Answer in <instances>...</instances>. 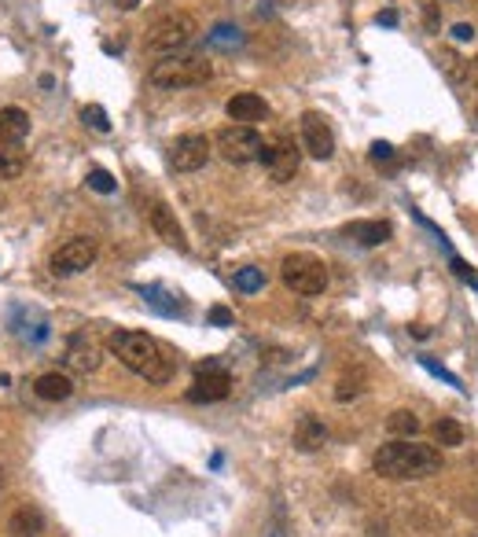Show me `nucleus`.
Wrapping results in <instances>:
<instances>
[{"label":"nucleus","instance_id":"1","mask_svg":"<svg viewBox=\"0 0 478 537\" xmlns=\"http://www.w3.org/2000/svg\"><path fill=\"white\" fill-rule=\"evenodd\" d=\"M375 475L405 482V479H431L442 471V453L435 446H419L412 438H397V442H387L375 449L372 456Z\"/></svg>","mask_w":478,"mask_h":537},{"label":"nucleus","instance_id":"2","mask_svg":"<svg viewBox=\"0 0 478 537\" xmlns=\"http://www.w3.org/2000/svg\"><path fill=\"white\" fill-rule=\"evenodd\" d=\"M111 354L129 369L133 376L147 379V383H169L173 379V361L166 357V350L144 331H114L111 335Z\"/></svg>","mask_w":478,"mask_h":537},{"label":"nucleus","instance_id":"3","mask_svg":"<svg viewBox=\"0 0 478 537\" xmlns=\"http://www.w3.org/2000/svg\"><path fill=\"white\" fill-rule=\"evenodd\" d=\"M195 34H199V22H195V15H188V12H169V15H162V19H155L147 27V34H144V52H151V56H177L181 48H188L192 41H195Z\"/></svg>","mask_w":478,"mask_h":537},{"label":"nucleus","instance_id":"4","mask_svg":"<svg viewBox=\"0 0 478 537\" xmlns=\"http://www.w3.org/2000/svg\"><path fill=\"white\" fill-rule=\"evenodd\" d=\"M210 78H214L210 59H199V56H166L162 63H155L147 70V82L155 89H166V92L207 85Z\"/></svg>","mask_w":478,"mask_h":537},{"label":"nucleus","instance_id":"5","mask_svg":"<svg viewBox=\"0 0 478 537\" xmlns=\"http://www.w3.org/2000/svg\"><path fill=\"white\" fill-rule=\"evenodd\" d=\"M280 276L284 284L294 291V295H324L328 291V265L313 254H287L284 265H280Z\"/></svg>","mask_w":478,"mask_h":537},{"label":"nucleus","instance_id":"6","mask_svg":"<svg viewBox=\"0 0 478 537\" xmlns=\"http://www.w3.org/2000/svg\"><path fill=\"white\" fill-rule=\"evenodd\" d=\"M217 152L224 162L232 166H247V162H262L265 155V140L255 126H229L217 133Z\"/></svg>","mask_w":478,"mask_h":537},{"label":"nucleus","instance_id":"7","mask_svg":"<svg viewBox=\"0 0 478 537\" xmlns=\"http://www.w3.org/2000/svg\"><path fill=\"white\" fill-rule=\"evenodd\" d=\"M229 390H232V376L224 372L217 361H207V364H199L195 383H192V390H188V401H195V405H210V401L229 398Z\"/></svg>","mask_w":478,"mask_h":537},{"label":"nucleus","instance_id":"8","mask_svg":"<svg viewBox=\"0 0 478 537\" xmlns=\"http://www.w3.org/2000/svg\"><path fill=\"white\" fill-rule=\"evenodd\" d=\"M96 239L92 236H74L70 243H63V247L52 254V273L56 276H78L85 273V268L96 261Z\"/></svg>","mask_w":478,"mask_h":537},{"label":"nucleus","instance_id":"9","mask_svg":"<svg viewBox=\"0 0 478 537\" xmlns=\"http://www.w3.org/2000/svg\"><path fill=\"white\" fill-rule=\"evenodd\" d=\"M210 159V140L203 133H184L169 144V166L177 169V174H195V169H203Z\"/></svg>","mask_w":478,"mask_h":537},{"label":"nucleus","instance_id":"10","mask_svg":"<svg viewBox=\"0 0 478 537\" xmlns=\"http://www.w3.org/2000/svg\"><path fill=\"white\" fill-rule=\"evenodd\" d=\"M269 177L276 184H287L294 174H298V162H302V152L291 136H276L272 144H265V155H262Z\"/></svg>","mask_w":478,"mask_h":537},{"label":"nucleus","instance_id":"11","mask_svg":"<svg viewBox=\"0 0 478 537\" xmlns=\"http://www.w3.org/2000/svg\"><path fill=\"white\" fill-rule=\"evenodd\" d=\"M298 129H302V148H306L313 159L328 162L335 155V133H332L328 121H324V114L306 111V114H302V121H298Z\"/></svg>","mask_w":478,"mask_h":537},{"label":"nucleus","instance_id":"12","mask_svg":"<svg viewBox=\"0 0 478 537\" xmlns=\"http://www.w3.org/2000/svg\"><path fill=\"white\" fill-rule=\"evenodd\" d=\"M147 222H151V229H155V236H159L162 243L177 247L181 254L188 251V236H184V229H181V222H177V214H173L162 199H151V203H147Z\"/></svg>","mask_w":478,"mask_h":537},{"label":"nucleus","instance_id":"13","mask_svg":"<svg viewBox=\"0 0 478 537\" xmlns=\"http://www.w3.org/2000/svg\"><path fill=\"white\" fill-rule=\"evenodd\" d=\"M99 361H104V354H99L96 335H89V331H74L70 343H67V369L89 376V372L99 369Z\"/></svg>","mask_w":478,"mask_h":537},{"label":"nucleus","instance_id":"14","mask_svg":"<svg viewBox=\"0 0 478 537\" xmlns=\"http://www.w3.org/2000/svg\"><path fill=\"white\" fill-rule=\"evenodd\" d=\"M224 111H229V118L236 121V126H255V121H262L269 114V104L258 92H236L232 100L224 104Z\"/></svg>","mask_w":478,"mask_h":537},{"label":"nucleus","instance_id":"15","mask_svg":"<svg viewBox=\"0 0 478 537\" xmlns=\"http://www.w3.org/2000/svg\"><path fill=\"white\" fill-rule=\"evenodd\" d=\"M30 136V114L22 107H0V144H22Z\"/></svg>","mask_w":478,"mask_h":537},{"label":"nucleus","instance_id":"16","mask_svg":"<svg viewBox=\"0 0 478 537\" xmlns=\"http://www.w3.org/2000/svg\"><path fill=\"white\" fill-rule=\"evenodd\" d=\"M390 232L394 229L387 222H349V225H342V236L361 243V247H380V243L390 239Z\"/></svg>","mask_w":478,"mask_h":537},{"label":"nucleus","instance_id":"17","mask_svg":"<svg viewBox=\"0 0 478 537\" xmlns=\"http://www.w3.org/2000/svg\"><path fill=\"white\" fill-rule=\"evenodd\" d=\"M324 442H328V427H324L317 416H302L298 427H294V446H298L302 453H313V449H320Z\"/></svg>","mask_w":478,"mask_h":537},{"label":"nucleus","instance_id":"18","mask_svg":"<svg viewBox=\"0 0 478 537\" xmlns=\"http://www.w3.org/2000/svg\"><path fill=\"white\" fill-rule=\"evenodd\" d=\"M34 390H37V398H44V401H67L74 394V383H70L67 372H44L34 383Z\"/></svg>","mask_w":478,"mask_h":537},{"label":"nucleus","instance_id":"19","mask_svg":"<svg viewBox=\"0 0 478 537\" xmlns=\"http://www.w3.org/2000/svg\"><path fill=\"white\" fill-rule=\"evenodd\" d=\"M22 169H27L22 144H0V177H19Z\"/></svg>","mask_w":478,"mask_h":537},{"label":"nucleus","instance_id":"20","mask_svg":"<svg viewBox=\"0 0 478 537\" xmlns=\"http://www.w3.org/2000/svg\"><path fill=\"white\" fill-rule=\"evenodd\" d=\"M387 431H390L394 438H416V434H419V420H416V412H409V409L390 412Z\"/></svg>","mask_w":478,"mask_h":537},{"label":"nucleus","instance_id":"21","mask_svg":"<svg viewBox=\"0 0 478 537\" xmlns=\"http://www.w3.org/2000/svg\"><path fill=\"white\" fill-rule=\"evenodd\" d=\"M431 434H435V442H438V446H445V449L464 446V427H460L457 420H449V416H445V420H438Z\"/></svg>","mask_w":478,"mask_h":537},{"label":"nucleus","instance_id":"22","mask_svg":"<svg viewBox=\"0 0 478 537\" xmlns=\"http://www.w3.org/2000/svg\"><path fill=\"white\" fill-rule=\"evenodd\" d=\"M265 287V273L255 265H247V268H236V291H243V295H255V291Z\"/></svg>","mask_w":478,"mask_h":537},{"label":"nucleus","instance_id":"23","mask_svg":"<svg viewBox=\"0 0 478 537\" xmlns=\"http://www.w3.org/2000/svg\"><path fill=\"white\" fill-rule=\"evenodd\" d=\"M12 530L15 533H37L41 530V516L34 508H19V516L12 519Z\"/></svg>","mask_w":478,"mask_h":537},{"label":"nucleus","instance_id":"24","mask_svg":"<svg viewBox=\"0 0 478 537\" xmlns=\"http://www.w3.org/2000/svg\"><path fill=\"white\" fill-rule=\"evenodd\" d=\"M82 118L89 121V126L96 129V133H111V121H107V111L99 107V104H89L85 111H82Z\"/></svg>","mask_w":478,"mask_h":537},{"label":"nucleus","instance_id":"25","mask_svg":"<svg viewBox=\"0 0 478 537\" xmlns=\"http://www.w3.org/2000/svg\"><path fill=\"white\" fill-rule=\"evenodd\" d=\"M89 188H92V191H99V195H111L118 184H114V177L107 174V169H99V166H96V169H89Z\"/></svg>","mask_w":478,"mask_h":537},{"label":"nucleus","instance_id":"26","mask_svg":"<svg viewBox=\"0 0 478 537\" xmlns=\"http://www.w3.org/2000/svg\"><path fill=\"white\" fill-rule=\"evenodd\" d=\"M210 44H217V48H232V44H239V30H232V27H217V30L210 34Z\"/></svg>","mask_w":478,"mask_h":537},{"label":"nucleus","instance_id":"27","mask_svg":"<svg viewBox=\"0 0 478 537\" xmlns=\"http://www.w3.org/2000/svg\"><path fill=\"white\" fill-rule=\"evenodd\" d=\"M390 159H394L390 144H387V140H375V144H372V162H390Z\"/></svg>","mask_w":478,"mask_h":537},{"label":"nucleus","instance_id":"28","mask_svg":"<svg viewBox=\"0 0 478 537\" xmlns=\"http://www.w3.org/2000/svg\"><path fill=\"white\" fill-rule=\"evenodd\" d=\"M210 324H217V328H229V324H232V313L224 309V306H214V309H210Z\"/></svg>","mask_w":478,"mask_h":537},{"label":"nucleus","instance_id":"29","mask_svg":"<svg viewBox=\"0 0 478 537\" xmlns=\"http://www.w3.org/2000/svg\"><path fill=\"white\" fill-rule=\"evenodd\" d=\"M452 268H457V276H460V280H471V284H474V268H471L467 261H460V258H452Z\"/></svg>","mask_w":478,"mask_h":537},{"label":"nucleus","instance_id":"30","mask_svg":"<svg viewBox=\"0 0 478 537\" xmlns=\"http://www.w3.org/2000/svg\"><path fill=\"white\" fill-rule=\"evenodd\" d=\"M452 37H457V41H474V27H467V22H457V27H452Z\"/></svg>","mask_w":478,"mask_h":537},{"label":"nucleus","instance_id":"31","mask_svg":"<svg viewBox=\"0 0 478 537\" xmlns=\"http://www.w3.org/2000/svg\"><path fill=\"white\" fill-rule=\"evenodd\" d=\"M114 8H121V12H133V8H140V0H114Z\"/></svg>","mask_w":478,"mask_h":537},{"label":"nucleus","instance_id":"32","mask_svg":"<svg viewBox=\"0 0 478 537\" xmlns=\"http://www.w3.org/2000/svg\"><path fill=\"white\" fill-rule=\"evenodd\" d=\"M380 22H383V27H394L397 15H394V12H383V15H380Z\"/></svg>","mask_w":478,"mask_h":537},{"label":"nucleus","instance_id":"33","mask_svg":"<svg viewBox=\"0 0 478 537\" xmlns=\"http://www.w3.org/2000/svg\"><path fill=\"white\" fill-rule=\"evenodd\" d=\"M0 482H4V471H0Z\"/></svg>","mask_w":478,"mask_h":537}]
</instances>
